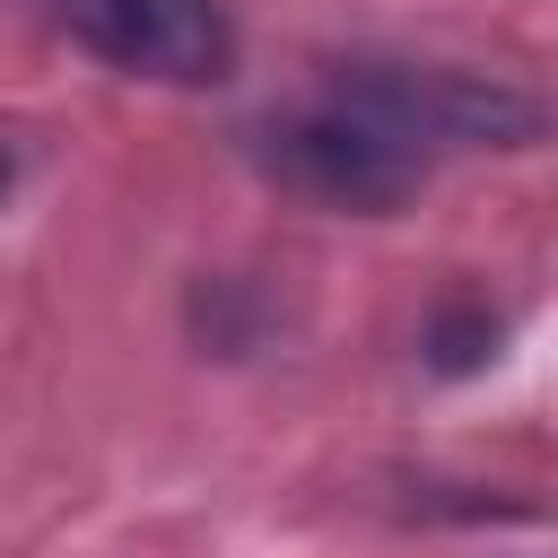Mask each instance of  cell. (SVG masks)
<instances>
[{
  "label": "cell",
  "instance_id": "1",
  "mask_svg": "<svg viewBox=\"0 0 558 558\" xmlns=\"http://www.w3.org/2000/svg\"><path fill=\"white\" fill-rule=\"evenodd\" d=\"M497 113H523V105L471 78H410V70L366 61V70H340L305 113L270 131V166L331 209H392L418 192L445 140H480L497 131Z\"/></svg>",
  "mask_w": 558,
  "mask_h": 558
},
{
  "label": "cell",
  "instance_id": "2",
  "mask_svg": "<svg viewBox=\"0 0 558 558\" xmlns=\"http://www.w3.org/2000/svg\"><path fill=\"white\" fill-rule=\"evenodd\" d=\"M96 61L131 70V78H166V87H201L227 78V17L218 0H44Z\"/></svg>",
  "mask_w": 558,
  "mask_h": 558
},
{
  "label": "cell",
  "instance_id": "3",
  "mask_svg": "<svg viewBox=\"0 0 558 558\" xmlns=\"http://www.w3.org/2000/svg\"><path fill=\"white\" fill-rule=\"evenodd\" d=\"M0 183H9V157H0Z\"/></svg>",
  "mask_w": 558,
  "mask_h": 558
}]
</instances>
